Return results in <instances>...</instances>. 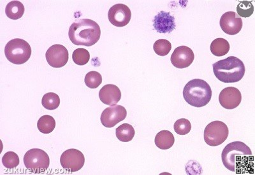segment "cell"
<instances>
[{
    "instance_id": "6da1fadb",
    "label": "cell",
    "mask_w": 255,
    "mask_h": 175,
    "mask_svg": "<svg viewBox=\"0 0 255 175\" xmlns=\"http://www.w3.org/2000/svg\"><path fill=\"white\" fill-rule=\"evenodd\" d=\"M222 162L227 170L237 174L248 172L253 166L254 156L250 148L245 143L234 142L223 149Z\"/></svg>"
},
{
    "instance_id": "7a4b0ae2",
    "label": "cell",
    "mask_w": 255,
    "mask_h": 175,
    "mask_svg": "<svg viewBox=\"0 0 255 175\" xmlns=\"http://www.w3.org/2000/svg\"><path fill=\"white\" fill-rule=\"evenodd\" d=\"M101 36L99 25L92 19H80L70 27L68 36L76 45L91 47L97 44Z\"/></svg>"
},
{
    "instance_id": "3957f363",
    "label": "cell",
    "mask_w": 255,
    "mask_h": 175,
    "mask_svg": "<svg viewBox=\"0 0 255 175\" xmlns=\"http://www.w3.org/2000/svg\"><path fill=\"white\" fill-rule=\"evenodd\" d=\"M216 78L223 83H238L245 74V66L235 56H230L213 65Z\"/></svg>"
},
{
    "instance_id": "277c9868",
    "label": "cell",
    "mask_w": 255,
    "mask_h": 175,
    "mask_svg": "<svg viewBox=\"0 0 255 175\" xmlns=\"http://www.w3.org/2000/svg\"><path fill=\"white\" fill-rule=\"evenodd\" d=\"M183 97L191 106L203 107L211 101V88L204 80H191L184 88Z\"/></svg>"
},
{
    "instance_id": "5b68a950",
    "label": "cell",
    "mask_w": 255,
    "mask_h": 175,
    "mask_svg": "<svg viewBox=\"0 0 255 175\" xmlns=\"http://www.w3.org/2000/svg\"><path fill=\"white\" fill-rule=\"evenodd\" d=\"M4 54L10 63L15 65H22L30 58L31 48L26 41L15 38L6 44L4 48Z\"/></svg>"
},
{
    "instance_id": "8992f818",
    "label": "cell",
    "mask_w": 255,
    "mask_h": 175,
    "mask_svg": "<svg viewBox=\"0 0 255 175\" xmlns=\"http://www.w3.org/2000/svg\"><path fill=\"white\" fill-rule=\"evenodd\" d=\"M24 163L29 171L40 174L46 171L49 167L50 159L46 152L42 150L33 149L25 154Z\"/></svg>"
},
{
    "instance_id": "52a82bcc",
    "label": "cell",
    "mask_w": 255,
    "mask_h": 175,
    "mask_svg": "<svg viewBox=\"0 0 255 175\" xmlns=\"http://www.w3.org/2000/svg\"><path fill=\"white\" fill-rule=\"evenodd\" d=\"M229 134V128L227 125L224 122L216 120L207 125L205 129L204 140L209 146H218L225 142Z\"/></svg>"
},
{
    "instance_id": "ba28073f",
    "label": "cell",
    "mask_w": 255,
    "mask_h": 175,
    "mask_svg": "<svg viewBox=\"0 0 255 175\" xmlns=\"http://www.w3.org/2000/svg\"><path fill=\"white\" fill-rule=\"evenodd\" d=\"M60 163L61 167L66 171L76 172L83 167L85 163V158L82 152L78 150L68 149L61 154Z\"/></svg>"
},
{
    "instance_id": "9c48e42d",
    "label": "cell",
    "mask_w": 255,
    "mask_h": 175,
    "mask_svg": "<svg viewBox=\"0 0 255 175\" xmlns=\"http://www.w3.org/2000/svg\"><path fill=\"white\" fill-rule=\"evenodd\" d=\"M127 111L123 106L115 105L105 109L101 115L102 124L108 128H112L126 119Z\"/></svg>"
},
{
    "instance_id": "30bf717a",
    "label": "cell",
    "mask_w": 255,
    "mask_h": 175,
    "mask_svg": "<svg viewBox=\"0 0 255 175\" xmlns=\"http://www.w3.org/2000/svg\"><path fill=\"white\" fill-rule=\"evenodd\" d=\"M108 18L109 21L114 26L122 28L127 26L130 21V9L124 4H116L109 9Z\"/></svg>"
},
{
    "instance_id": "8fae6325",
    "label": "cell",
    "mask_w": 255,
    "mask_h": 175,
    "mask_svg": "<svg viewBox=\"0 0 255 175\" xmlns=\"http://www.w3.org/2000/svg\"><path fill=\"white\" fill-rule=\"evenodd\" d=\"M45 58L52 67L60 68L67 65L69 55L67 48L62 45L56 44L47 50Z\"/></svg>"
},
{
    "instance_id": "7c38bea8",
    "label": "cell",
    "mask_w": 255,
    "mask_h": 175,
    "mask_svg": "<svg viewBox=\"0 0 255 175\" xmlns=\"http://www.w3.org/2000/svg\"><path fill=\"white\" fill-rule=\"evenodd\" d=\"M194 52L187 46L177 47L173 52L170 61L174 67L179 69L188 68L194 61Z\"/></svg>"
},
{
    "instance_id": "4fadbf2b",
    "label": "cell",
    "mask_w": 255,
    "mask_h": 175,
    "mask_svg": "<svg viewBox=\"0 0 255 175\" xmlns=\"http://www.w3.org/2000/svg\"><path fill=\"white\" fill-rule=\"evenodd\" d=\"M242 101V95L240 90L236 88L229 87L222 90L219 95L221 105L227 110L235 109Z\"/></svg>"
},
{
    "instance_id": "5bb4252c",
    "label": "cell",
    "mask_w": 255,
    "mask_h": 175,
    "mask_svg": "<svg viewBox=\"0 0 255 175\" xmlns=\"http://www.w3.org/2000/svg\"><path fill=\"white\" fill-rule=\"evenodd\" d=\"M220 24L222 30L229 35H237L243 28L242 19L236 17L234 12H227L223 14Z\"/></svg>"
},
{
    "instance_id": "9a60e30c",
    "label": "cell",
    "mask_w": 255,
    "mask_h": 175,
    "mask_svg": "<svg viewBox=\"0 0 255 175\" xmlns=\"http://www.w3.org/2000/svg\"><path fill=\"white\" fill-rule=\"evenodd\" d=\"M154 28L159 33H170L176 27L175 18L170 12L161 11L154 19Z\"/></svg>"
},
{
    "instance_id": "2e32d148",
    "label": "cell",
    "mask_w": 255,
    "mask_h": 175,
    "mask_svg": "<svg viewBox=\"0 0 255 175\" xmlns=\"http://www.w3.org/2000/svg\"><path fill=\"white\" fill-rule=\"evenodd\" d=\"M99 97L102 103L113 106L120 101L122 98V92L118 86L113 84H108L100 89Z\"/></svg>"
},
{
    "instance_id": "e0dca14e",
    "label": "cell",
    "mask_w": 255,
    "mask_h": 175,
    "mask_svg": "<svg viewBox=\"0 0 255 175\" xmlns=\"http://www.w3.org/2000/svg\"><path fill=\"white\" fill-rule=\"evenodd\" d=\"M154 142H155L156 147H158L159 149H169L174 144V135L169 131H161L157 134Z\"/></svg>"
},
{
    "instance_id": "ac0fdd59",
    "label": "cell",
    "mask_w": 255,
    "mask_h": 175,
    "mask_svg": "<svg viewBox=\"0 0 255 175\" xmlns=\"http://www.w3.org/2000/svg\"><path fill=\"white\" fill-rule=\"evenodd\" d=\"M25 8L23 4L19 1H12L7 4L5 8V13L9 19L17 20L23 16Z\"/></svg>"
},
{
    "instance_id": "d6986e66",
    "label": "cell",
    "mask_w": 255,
    "mask_h": 175,
    "mask_svg": "<svg viewBox=\"0 0 255 175\" xmlns=\"http://www.w3.org/2000/svg\"><path fill=\"white\" fill-rule=\"evenodd\" d=\"M230 44L224 38H216L211 45V51L213 55L222 57L228 54L230 51Z\"/></svg>"
},
{
    "instance_id": "ffe728a7",
    "label": "cell",
    "mask_w": 255,
    "mask_h": 175,
    "mask_svg": "<svg viewBox=\"0 0 255 175\" xmlns=\"http://www.w3.org/2000/svg\"><path fill=\"white\" fill-rule=\"evenodd\" d=\"M116 136L123 142H130L135 136V132L133 126L129 124H123L116 129Z\"/></svg>"
},
{
    "instance_id": "44dd1931",
    "label": "cell",
    "mask_w": 255,
    "mask_h": 175,
    "mask_svg": "<svg viewBox=\"0 0 255 175\" xmlns=\"http://www.w3.org/2000/svg\"><path fill=\"white\" fill-rule=\"evenodd\" d=\"M56 127V121L51 115L41 117L37 122L38 130L43 134H49L54 131Z\"/></svg>"
},
{
    "instance_id": "7402d4cb",
    "label": "cell",
    "mask_w": 255,
    "mask_h": 175,
    "mask_svg": "<svg viewBox=\"0 0 255 175\" xmlns=\"http://www.w3.org/2000/svg\"><path fill=\"white\" fill-rule=\"evenodd\" d=\"M42 106L49 110H56L60 104V98L58 94L54 92L45 94L42 99Z\"/></svg>"
},
{
    "instance_id": "603a6c76",
    "label": "cell",
    "mask_w": 255,
    "mask_h": 175,
    "mask_svg": "<svg viewBox=\"0 0 255 175\" xmlns=\"http://www.w3.org/2000/svg\"><path fill=\"white\" fill-rule=\"evenodd\" d=\"M153 49L157 55L165 56L171 51L172 44L167 40L159 39L154 43Z\"/></svg>"
},
{
    "instance_id": "cb8c5ba5",
    "label": "cell",
    "mask_w": 255,
    "mask_h": 175,
    "mask_svg": "<svg viewBox=\"0 0 255 175\" xmlns=\"http://www.w3.org/2000/svg\"><path fill=\"white\" fill-rule=\"evenodd\" d=\"M72 59L76 65L79 66L85 65L90 61V52L85 49H77L73 52Z\"/></svg>"
},
{
    "instance_id": "d4e9b609",
    "label": "cell",
    "mask_w": 255,
    "mask_h": 175,
    "mask_svg": "<svg viewBox=\"0 0 255 175\" xmlns=\"http://www.w3.org/2000/svg\"><path fill=\"white\" fill-rule=\"evenodd\" d=\"M84 82L89 88H96L102 83V77L99 72H90L86 75Z\"/></svg>"
},
{
    "instance_id": "484cf974",
    "label": "cell",
    "mask_w": 255,
    "mask_h": 175,
    "mask_svg": "<svg viewBox=\"0 0 255 175\" xmlns=\"http://www.w3.org/2000/svg\"><path fill=\"white\" fill-rule=\"evenodd\" d=\"M19 156L13 152H8L2 158V163L7 169H13L19 165Z\"/></svg>"
},
{
    "instance_id": "4316f807",
    "label": "cell",
    "mask_w": 255,
    "mask_h": 175,
    "mask_svg": "<svg viewBox=\"0 0 255 175\" xmlns=\"http://www.w3.org/2000/svg\"><path fill=\"white\" fill-rule=\"evenodd\" d=\"M174 131L179 135H186L190 133L191 124L188 119H180L174 124Z\"/></svg>"
},
{
    "instance_id": "83f0119b",
    "label": "cell",
    "mask_w": 255,
    "mask_h": 175,
    "mask_svg": "<svg viewBox=\"0 0 255 175\" xmlns=\"http://www.w3.org/2000/svg\"><path fill=\"white\" fill-rule=\"evenodd\" d=\"M252 2L243 1L239 4L238 6V12L239 15L243 17H248L254 12V6L252 5Z\"/></svg>"
}]
</instances>
